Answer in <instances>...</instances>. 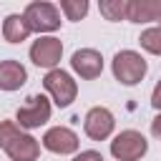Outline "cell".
I'll return each mask as SVG.
<instances>
[{
	"label": "cell",
	"mask_w": 161,
	"mask_h": 161,
	"mask_svg": "<svg viewBox=\"0 0 161 161\" xmlns=\"http://www.w3.org/2000/svg\"><path fill=\"white\" fill-rule=\"evenodd\" d=\"M0 148L13 161H38L40 143L15 121H0Z\"/></svg>",
	"instance_id": "obj_1"
},
{
	"label": "cell",
	"mask_w": 161,
	"mask_h": 161,
	"mask_svg": "<svg viewBox=\"0 0 161 161\" xmlns=\"http://www.w3.org/2000/svg\"><path fill=\"white\" fill-rule=\"evenodd\" d=\"M111 68H113L116 80L123 83V86H136V83H141L143 75H146V70H148L143 55L136 53V50H118V53L113 55Z\"/></svg>",
	"instance_id": "obj_2"
},
{
	"label": "cell",
	"mask_w": 161,
	"mask_h": 161,
	"mask_svg": "<svg viewBox=\"0 0 161 161\" xmlns=\"http://www.w3.org/2000/svg\"><path fill=\"white\" fill-rule=\"evenodd\" d=\"M43 88L48 91V96L53 98V103H55L58 108L70 106V103L75 101V96H78V83L73 80L70 73H65V70H60V68H53V70L45 73Z\"/></svg>",
	"instance_id": "obj_3"
},
{
	"label": "cell",
	"mask_w": 161,
	"mask_h": 161,
	"mask_svg": "<svg viewBox=\"0 0 161 161\" xmlns=\"http://www.w3.org/2000/svg\"><path fill=\"white\" fill-rule=\"evenodd\" d=\"M23 15H25L33 33H53V30L60 28V10L53 3H45V0L28 3Z\"/></svg>",
	"instance_id": "obj_4"
},
{
	"label": "cell",
	"mask_w": 161,
	"mask_h": 161,
	"mask_svg": "<svg viewBox=\"0 0 161 161\" xmlns=\"http://www.w3.org/2000/svg\"><path fill=\"white\" fill-rule=\"evenodd\" d=\"M146 151H148V141L143 138V133H138L133 128L121 131L111 141V156L116 161H138L146 156Z\"/></svg>",
	"instance_id": "obj_5"
},
{
	"label": "cell",
	"mask_w": 161,
	"mask_h": 161,
	"mask_svg": "<svg viewBox=\"0 0 161 161\" xmlns=\"http://www.w3.org/2000/svg\"><path fill=\"white\" fill-rule=\"evenodd\" d=\"M15 121H18V126H20L23 131H25V128H40L43 123L50 121V101H48L45 96H40V93H38V96H30L28 103L18 108Z\"/></svg>",
	"instance_id": "obj_6"
},
{
	"label": "cell",
	"mask_w": 161,
	"mask_h": 161,
	"mask_svg": "<svg viewBox=\"0 0 161 161\" xmlns=\"http://www.w3.org/2000/svg\"><path fill=\"white\" fill-rule=\"evenodd\" d=\"M60 55H63V43H60V38H55V35H40V38L30 45V60H33L38 68L53 70V68L60 63Z\"/></svg>",
	"instance_id": "obj_7"
},
{
	"label": "cell",
	"mask_w": 161,
	"mask_h": 161,
	"mask_svg": "<svg viewBox=\"0 0 161 161\" xmlns=\"http://www.w3.org/2000/svg\"><path fill=\"white\" fill-rule=\"evenodd\" d=\"M113 126H116V118L106 106H93L83 118V131L93 141H106L113 133Z\"/></svg>",
	"instance_id": "obj_8"
},
{
	"label": "cell",
	"mask_w": 161,
	"mask_h": 161,
	"mask_svg": "<svg viewBox=\"0 0 161 161\" xmlns=\"http://www.w3.org/2000/svg\"><path fill=\"white\" fill-rule=\"evenodd\" d=\"M43 146L50 151V153H58V156H68V153H75L80 141H78V133L70 131L68 126H53L43 133Z\"/></svg>",
	"instance_id": "obj_9"
},
{
	"label": "cell",
	"mask_w": 161,
	"mask_h": 161,
	"mask_svg": "<svg viewBox=\"0 0 161 161\" xmlns=\"http://www.w3.org/2000/svg\"><path fill=\"white\" fill-rule=\"evenodd\" d=\"M70 68L73 73H78L83 80H96L103 73V55L93 48H80L73 53L70 58Z\"/></svg>",
	"instance_id": "obj_10"
},
{
	"label": "cell",
	"mask_w": 161,
	"mask_h": 161,
	"mask_svg": "<svg viewBox=\"0 0 161 161\" xmlns=\"http://www.w3.org/2000/svg\"><path fill=\"white\" fill-rule=\"evenodd\" d=\"M126 20H131V23L158 20V25H161V0H128Z\"/></svg>",
	"instance_id": "obj_11"
},
{
	"label": "cell",
	"mask_w": 161,
	"mask_h": 161,
	"mask_svg": "<svg viewBox=\"0 0 161 161\" xmlns=\"http://www.w3.org/2000/svg\"><path fill=\"white\" fill-rule=\"evenodd\" d=\"M28 80V70L18 60H0V91H18Z\"/></svg>",
	"instance_id": "obj_12"
},
{
	"label": "cell",
	"mask_w": 161,
	"mask_h": 161,
	"mask_svg": "<svg viewBox=\"0 0 161 161\" xmlns=\"http://www.w3.org/2000/svg\"><path fill=\"white\" fill-rule=\"evenodd\" d=\"M30 33L33 30H30L25 15H20V13H13V15H8L3 20V38L8 43H23V40H28Z\"/></svg>",
	"instance_id": "obj_13"
},
{
	"label": "cell",
	"mask_w": 161,
	"mask_h": 161,
	"mask_svg": "<svg viewBox=\"0 0 161 161\" xmlns=\"http://www.w3.org/2000/svg\"><path fill=\"white\" fill-rule=\"evenodd\" d=\"M126 8H128V0H101L98 3V10L106 20L116 23V20H123L126 18Z\"/></svg>",
	"instance_id": "obj_14"
},
{
	"label": "cell",
	"mask_w": 161,
	"mask_h": 161,
	"mask_svg": "<svg viewBox=\"0 0 161 161\" xmlns=\"http://www.w3.org/2000/svg\"><path fill=\"white\" fill-rule=\"evenodd\" d=\"M138 43L143 50L153 53V55H161V25H153V28H146L141 35H138Z\"/></svg>",
	"instance_id": "obj_15"
},
{
	"label": "cell",
	"mask_w": 161,
	"mask_h": 161,
	"mask_svg": "<svg viewBox=\"0 0 161 161\" xmlns=\"http://www.w3.org/2000/svg\"><path fill=\"white\" fill-rule=\"evenodd\" d=\"M58 10H60L68 20H80V18H86V13H88V0H60Z\"/></svg>",
	"instance_id": "obj_16"
},
{
	"label": "cell",
	"mask_w": 161,
	"mask_h": 161,
	"mask_svg": "<svg viewBox=\"0 0 161 161\" xmlns=\"http://www.w3.org/2000/svg\"><path fill=\"white\" fill-rule=\"evenodd\" d=\"M73 161H103V156H101L98 151L88 148V151H80V153H75V156H73Z\"/></svg>",
	"instance_id": "obj_17"
},
{
	"label": "cell",
	"mask_w": 161,
	"mask_h": 161,
	"mask_svg": "<svg viewBox=\"0 0 161 161\" xmlns=\"http://www.w3.org/2000/svg\"><path fill=\"white\" fill-rule=\"evenodd\" d=\"M151 106H153V108L161 113V80L153 86V93H151Z\"/></svg>",
	"instance_id": "obj_18"
},
{
	"label": "cell",
	"mask_w": 161,
	"mask_h": 161,
	"mask_svg": "<svg viewBox=\"0 0 161 161\" xmlns=\"http://www.w3.org/2000/svg\"><path fill=\"white\" fill-rule=\"evenodd\" d=\"M151 133H153L156 138H161V113H158V116L151 121Z\"/></svg>",
	"instance_id": "obj_19"
}]
</instances>
